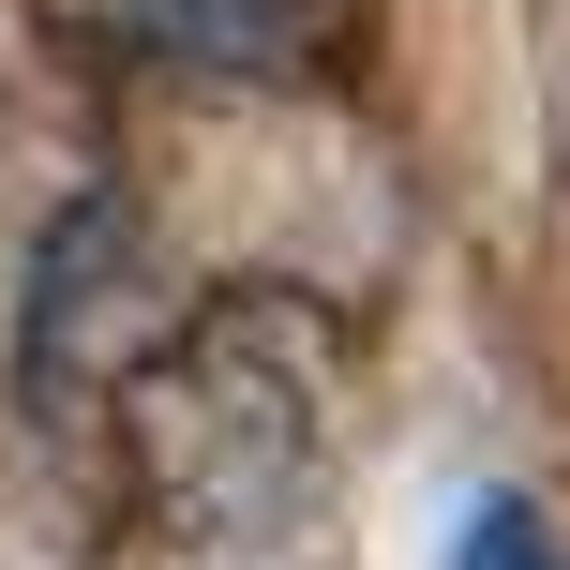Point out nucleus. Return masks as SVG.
<instances>
[{
	"label": "nucleus",
	"instance_id": "obj_1",
	"mask_svg": "<svg viewBox=\"0 0 570 570\" xmlns=\"http://www.w3.org/2000/svg\"><path fill=\"white\" fill-rule=\"evenodd\" d=\"M120 481L180 541H271L331 465V331L285 285H226V301L166 315L136 375L106 391Z\"/></svg>",
	"mask_w": 570,
	"mask_h": 570
},
{
	"label": "nucleus",
	"instance_id": "obj_2",
	"mask_svg": "<svg viewBox=\"0 0 570 570\" xmlns=\"http://www.w3.org/2000/svg\"><path fill=\"white\" fill-rule=\"evenodd\" d=\"M136 285H150V226L136 196H76L30 256V315H16V391H30V435H76V405H106L136 375Z\"/></svg>",
	"mask_w": 570,
	"mask_h": 570
},
{
	"label": "nucleus",
	"instance_id": "obj_3",
	"mask_svg": "<svg viewBox=\"0 0 570 570\" xmlns=\"http://www.w3.org/2000/svg\"><path fill=\"white\" fill-rule=\"evenodd\" d=\"M345 16H361V0H120V30H136V46H166L180 76H256V90L331 76Z\"/></svg>",
	"mask_w": 570,
	"mask_h": 570
},
{
	"label": "nucleus",
	"instance_id": "obj_4",
	"mask_svg": "<svg viewBox=\"0 0 570 570\" xmlns=\"http://www.w3.org/2000/svg\"><path fill=\"white\" fill-rule=\"evenodd\" d=\"M451 570H570V541L525 495H465V525H451Z\"/></svg>",
	"mask_w": 570,
	"mask_h": 570
}]
</instances>
